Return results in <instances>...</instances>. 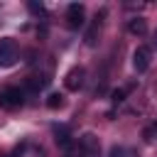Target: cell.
<instances>
[{
	"label": "cell",
	"mask_w": 157,
	"mask_h": 157,
	"mask_svg": "<svg viewBox=\"0 0 157 157\" xmlns=\"http://www.w3.org/2000/svg\"><path fill=\"white\" fill-rule=\"evenodd\" d=\"M76 157H101V140L93 132H83L76 140Z\"/></svg>",
	"instance_id": "obj_1"
},
{
	"label": "cell",
	"mask_w": 157,
	"mask_h": 157,
	"mask_svg": "<svg viewBox=\"0 0 157 157\" xmlns=\"http://www.w3.org/2000/svg\"><path fill=\"white\" fill-rule=\"evenodd\" d=\"M25 103V91L20 86H10L5 91H0V105L2 108H20Z\"/></svg>",
	"instance_id": "obj_2"
},
{
	"label": "cell",
	"mask_w": 157,
	"mask_h": 157,
	"mask_svg": "<svg viewBox=\"0 0 157 157\" xmlns=\"http://www.w3.org/2000/svg\"><path fill=\"white\" fill-rule=\"evenodd\" d=\"M17 61V44L10 37L0 39V66H12Z\"/></svg>",
	"instance_id": "obj_3"
},
{
	"label": "cell",
	"mask_w": 157,
	"mask_h": 157,
	"mask_svg": "<svg viewBox=\"0 0 157 157\" xmlns=\"http://www.w3.org/2000/svg\"><path fill=\"white\" fill-rule=\"evenodd\" d=\"M150 61H152V52H150V47L140 44V47L132 52V66H135V71H137V74H145V71L150 69Z\"/></svg>",
	"instance_id": "obj_4"
},
{
	"label": "cell",
	"mask_w": 157,
	"mask_h": 157,
	"mask_svg": "<svg viewBox=\"0 0 157 157\" xmlns=\"http://www.w3.org/2000/svg\"><path fill=\"white\" fill-rule=\"evenodd\" d=\"M83 78H86V69H83V66H74V69H69L66 76H64V86H66V91H78V88L83 86Z\"/></svg>",
	"instance_id": "obj_5"
},
{
	"label": "cell",
	"mask_w": 157,
	"mask_h": 157,
	"mask_svg": "<svg viewBox=\"0 0 157 157\" xmlns=\"http://www.w3.org/2000/svg\"><path fill=\"white\" fill-rule=\"evenodd\" d=\"M66 27H69V29L83 27V5H81V2H71V5L66 7Z\"/></svg>",
	"instance_id": "obj_6"
},
{
	"label": "cell",
	"mask_w": 157,
	"mask_h": 157,
	"mask_svg": "<svg viewBox=\"0 0 157 157\" xmlns=\"http://www.w3.org/2000/svg\"><path fill=\"white\" fill-rule=\"evenodd\" d=\"M54 140H56V145L61 147V150H66V155H71V145H74V140H71V132H69V128H54Z\"/></svg>",
	"instance_id": "obj_7"
},
{
	"label": "cell",
	"mask_w": 157,
	"mask_h": 157,
	"mask_svg": "<svg viewBox=\"0 0 157 157\" xmlns=\"http://www.w3.org/2000/svg\"><path fill=\"white\" fill-rule=\"evenodd\" d=\"M47 83H49V78H47V76H29V78H27V91L37 93V91H42Z\"/></svg>",
	"instance_id": "obj_8"
},
{
	"label": "cell",
	"mask_w": 157,
	"mask_h": 157,
	"mask_svg": "<svg viewBox=\"0 0 157 157\" xmlns=\"http://www.w3.org/2000/svg\"><path fill=\"white\" fill-rule=\"evenodd\" d=\"M128 29H130L132 34H145V32H147V22H145L142 17H132V20L128 22Z\"/></svg>",
	"instance_id": "obj_9"
},
{
	"label": "cell",
	"mask_w": 157,
	"mask_h": 157,
	"mask_svg": "<svg viewBox=\"0 0 157 157\" xmlns=\"http://www.w3.org/2000/svg\"><path fill=\"white\" fill-rule=\"evenodd\" d=\"M98 27H101V20H98V15H96V20H93L91 29L86 32V44H88V47H93V44H96V32H98Z\"/></svg>",
	"instance_id": "obj_10"
},
{
	"label": "cell",
	"mask_w": 157,
	"mask_h": 157,
	"mask_svg": "<svg viewBox=\"0 0 157 157\" xmlns=\"http://www.w3.org/2000/svg\"><path fill=\"white\" fill-rule=\"evenodd\" d=\"M61 105H64V96H61V93H49V98H47V108L56 110V108H61Z\"/></svg>",
	"instance_id": "obj_11"
},
{
	"label": "cell",
	"mask_w": 157,
	"mask_h": 157,
	"mask_svg": "<svg viewBox=\"0 0 157 157\" xmlns=\"http://www.w3.org/2000/svg\"><path fill=\"white\" fill-rule=\"evenodd\" d=\"M27 7H29V12H32V15H44V12H47V10H44V5H42V2H37V0H29V2H27Z\"/></svg>",
	"instance_id": "obj_12"
},
{
	"label": "cell",
	"mask_w": 157,
	"mask_h": 157,
	"mask_svg": "<svg viewBox=\"0 0 157 157\" xmlns=\"http://www.w3.org/2000/svg\"><path fill=\"white\" fill-rule=\"evenodd\" d=\"M142 137H145L147 142H152V140L157 137V123H152L150 128H145V130H142Z\"/></svg>",
	"instance_id": "obj_13"
},
{
	"label": "cell",
	"mask_w": 157,
	"mask_h": 157,
	"mask_svg": "<svg viewBox=\"0 0 157 157\" xmlns=\"http://www.w3.org/2000/svg\"><path fill=\"white\" fill-rule=\"evenodd\" d=\"M125 93H128V88H115V91L110 93V101H113V103H123V101H125Z\"/></svg>",
	"instance_id": "obj_14"
},
{
	"label": "cell",
	"mask_w": 157,
	"mask_h": 157,
	"mask_svg": "<svg viewBox=\"0 0 157 157\" xmlns=\"http://www.w3.org/2000/svg\"><path fill=\"white\" fill-rule=\"evenodd\" d=\"M22 152H25V145H17L12 152H2L0 157H22Z\"/></svg>",
	"instance_id": "obj_15"
},
{
	"label": "cell",
	"mask_w": 157,
	"mask_h": 157,
	"mask_svg": "<svg viewBox=\"0 0 157 157\" xmlns=\"http://www.w3.org/2000/svg\"><path fill=\"white\" fill-rule=\"evenodd\" d=\"M108 157H125V150H123V147H118V145H113V147H110V152H108Z\"/></svg>",
	"instance_id": "obj_16"
},
{
	"label": "cell",
	"mask_w": 157,
	"mask_h": 157,
	"mask_svg": "<svg viewBox=\"0 0 157 157\" xmlns=\"http://www.w3.org/2000/svg\"><path fill=\"white\" fill-rule=\"evenodd\" d=\"M155 44H157V29H155Z\"/></svg>",
	"instance_id": "obj_17"
}]
</instances>
